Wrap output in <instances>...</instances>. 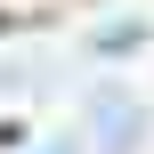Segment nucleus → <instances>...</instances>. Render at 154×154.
<instances>
[{
	"mask_svg": "<svg viewBox=\"0 0 154 154\" xmlns=\"http://www.w3.org/2000/svg\"><path fill=\"white\" fill-rule=\"evenodd\" d=\"M89 130H97V146H122V138H138V114H122V106H114V97H106V106H97V122H89Z\"/></svg>",
	"mask_w": 154,
	"mask_h": 154,
	"instance_id": "f257e3e1",
	"label": "nucleus"
}]
</instances>
